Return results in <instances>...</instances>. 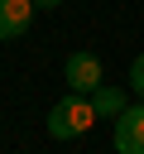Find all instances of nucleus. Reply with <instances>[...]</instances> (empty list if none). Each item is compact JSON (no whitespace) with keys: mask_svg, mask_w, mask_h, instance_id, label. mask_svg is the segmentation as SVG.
Instances as JSON below:
<instances>
[{"mask_svg":"<svg viewBox=\"0 0 144 154\" xmlns=\"http://www.w3.org/2000/svg\"><path fill=\"white\" fill-rule=\"evenodd\" d=\"M34 5H38V10H58L62 0H34Z\"/></svg>","mask_w":144,"mask_h":154,"instance_id":"obj_7","label":"nucleus"},{"mask_svg":"<svg viewBox=\"0 0 144 154\" xmlns=\"http://www.w3.org/2000/svg\"><path fill=\"white\" fill-rule=\"evenodd\" d=\"M130 91H134V96L144 101V53H139V58L130 63Z\"/></svg>","mask_w":144,"mask_h":154,"instance_id":"obj_6","label":"nucleus"},{"mask_svg":"<svg viewBox=\"0 0 144 154\" xmlns=\"http://www.w3.org/2000/svg\"><path fill=\"white\" fill-rule=\"evenodd\" d=\"M91 106H96V120H115V116L130 106V96H125L120 87H106V82H101V87L91 91Z\"/></svg>","mask_w":144,"mask_h":154,"instance_id":"obj_5","label":"nucleus"},{"mask_svg":"<svg viewBox=\"0 0 144 154\" xmlns=\"http://www.w3.org/2000/svg\"><path fill=\"white\" fill-rule=\"evenodd\" d=\"M115 149L120 154H144V101L139 96L115 116Z\"/></svg>","mask_w":144,"mask_h":154,"instance_id":"obj_3","label":"nucleus"},{"mask_svg":"<svg viewBox=\"0 0 144 154\" xmlns=\"http://www.w3.org/2000/svg\"><path fill=\"white\" fill-rule=\"evenodd\" d=\"M34 14H38V5H34V0H0V43L24 38V34H29V24H34Z\"/></svg>","mask_w":144,"mask_h":154,"instance_id":"obj_4","label":"nucleus"},{"mask_svg":"<svg viewBox=\"0 0 144 154\" xmlns=\"http://www.w3.org/2000/svg\"><path fill=\"white\" fill-rule=\"evenodd\" d=\"M62 82H67V91H86V96H91V91L106 82V67H101L96 53L77 48V53H67V63H62Z\"/></svg>","mask_w":144,"mask_h":154,"instance_id":"obj_2","label":"nucleus"},{"mask_svg":"<svg viewBox=\"0 0 144 154\" xmlns=\"http://www.w3.org/2000/svg\"><path fill=\"white\" fill-rule=\"evenodd\" d=\"M91 125H96V106H91L86 91H67V96L48 111V135H53V140H82Z\"/></svg>","mask_w":144,"mask_h":154,"instance_id":"obj_1","label":"nucleus"}]
</instances>
